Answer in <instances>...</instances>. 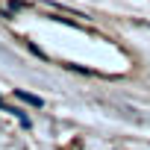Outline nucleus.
I'll use <instances>...</instances> for the list:
<instances>
[{"label":"nucleus","instance_id":"nucleus-2","mask_svg":"<svg viewBox=\"0 0 150 150\" xmlns=\"http://www.w3.org/2000/svg\"><path fill=\"white\" fill-rule=\"evenodd\" d=\"M0 109H6V103H3V97H0Z\"/></svg>","mask_w":150,"mask_h":150},{"label":"nucleus","instance_id":"nucleus-1","mask_svg":"<svg viewBox=\"0 0 150 150\" xmlns=\"http://www.w3.org/2000/svg\"><path fill=\"white\" fill-rule=\"evenodd\" d=\"M15 97H21V100H27L30 106H38V109L44 106V100H41V97H35V94H27V91H21V88H15Z\"/></svg>","mask_w":150,"mask_h":150}]
</instances>
